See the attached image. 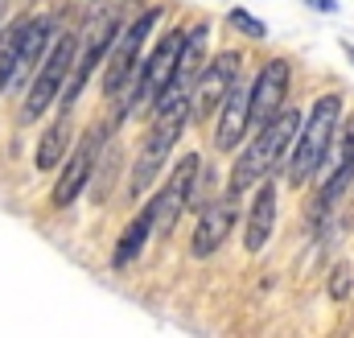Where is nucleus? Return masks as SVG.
<instances>
[{"instance_id": "1", "label": "nucleus", "mask_w": 354, "mask_h": 338, "mask_svg": "<svg viewBox=\"0 0 354 338\" xmlns=\"http://www.w3.org/2000/svg\"><path fill=\"white\" fill-rule=\"evenodd\" d=\"M297 132H301V112H297V107H280L264 128H256V136L248 141V149L235 157V169H231V194L256 190L268 173L284 161V153H292Z\"/></svg>"}, {"instance_id": "2", "label": "nucleus", "mask_w": 354, "mask_h": 338, "mask_svg": "<svg viewBox=\"0 0 354 338\" xmlns=\"http://www.w3.org/2000/svg\"><path fill=\"white\" fill-rule=\"evenodd\" d=\"M338 120H342V99L338 95H322L309 116L301 120V132L292 141V157H288V181L292 186H305L322 161L330 157V145L338 136Z\"/></svg>"}, {"instance_id": "3", "label": "nucleus", "mask_w": 354, "mask_h": 338, "mask_svg": "<svg viewBox=\"0 0 354 338\" xmlns=\"http://www.w3.org/2000/svg\"><path fill=\"white\" fill-rule=\"evenodd\" d=\"M189 116H194V103H174V107H165V112L153 116V132L145 136V145H140V153L132 161L128 198H140L149 186H157V177H161V169H165L169 153H174L177 136L185 132V120Z\"/></svg>"}, {"instance_id": "4", "label": "nucleus", "mask_w": 354, "mask_h": 338, "mask_svg": "<svg viewBox=\"0 0 354 338\" xmlns=\"http://www.w3.org/2000/svg\"><path fill=\"white\" fill-rule=\"evenodd\" d=\"M181 46H185V29H177V33H165V37H161V46L149 54V62L136 66V75H132V83H128V99L115 107V120H128L132 107L153 103V99L165 91V83L174 79L177 58H181Z\"/></svg>"}, {"instance_id": "5", "label": "nucleus", "mask_w": 354, "mask_h": 338, "mask_svg": "<svg viewBox=\"0 0 354 338\" xmlns=\"http://www.w3.org/2000/svg\"><path fill=\"white\" fill-rule=\"evenodd\" d=\"M157 21H161V8H145L132 25H124V29L115 33L111 54H107V75H103V95H107V99H115L124 87L132 83V75H136V66H140V50H145L149 33L157 29Z\"/></svg>"}, {"instance_id": "6", "label": "nucleus", "mask_w": 354, "mask_h": 338, "mask_svg": "<svg viewBox=\"0 0 354 338\" xmlns=\"http://www.w3.org/2000/svg\"><path fill=\"white\" fill-rule=\"evenodd\" d=\"M124 25H120V17L115 12H103L99 21H91L87 33L79 37V46H75V66H71V79H66V87H62V95H58V107L66 112L79 95H83V87H87V79L95 75V66L111 54V42H115V33H120Z\"/></svg>"}, {"instance_id": "7", "label": "nucleus", "mask_w": 354, "mask_h": 338, "mask_svg": "<svg viewBox=\"0 0 354 338\" xmlns=\"http://www.w3.org/2000/svg\"><path fill=\"white\" fill-rule=\"evenodd\" d=\"M75 37L71 33H62L54 46H50V54H46V62H41V71H37V79L29 87V95H25V103H21V120H37V116H46V107H54V99L62 95V83L71 79V66H75Z\"/></svg>"}, {"instance_id": "8", "label": "nucleus", "mask_w": 354, "mask_h": 338, "mask_svg": "<svg viewBox=\"0 0 354 338\" xmlns=\"http://www.w3.org/2000/svg\"><path fill=\"white\" fill-rule=\"evenodd\" d=\"M198 169H202V157L198 153H185L174 166L169 181L161 186V194L153 198V240H169L181 219L185 206H194V186H198Z\"/></svg>"}, {"instance_id": "9", "label": "nucleus", "mask_w": 354, "mask_h": 338, "mask_svg": "<svg viewBox=\"0 0 354 338\" xmlns=\"http://www.w3.org/2000/svg\"><path fill=\"white\" fill-rule=\"evenodd\" d=\"M239 62H243L239 50H227V54H218V58H210V62L202 66V75H198V83H194V95H189L194 120H202V116H210V112L223 107L227 91L239 83Z\"/></svg>"}, {"instance_id": "10", "label": "nucleus", "mask_w": 354, "mask_h": 338, "mask_svg": "<svg viewBox=\"0 0 354 338\" xmlns=\"http://www.w3.org/2000/svg\"><path fill=\"white\" fill-rule=\"evenodd\" d=\"M235 198H239V194H227V198H214V202H206V206L198 211L194 240H189V256L206 260V256H214L227 240H231V231H235V223H239Z\"/></svg>"}, {"instance_id": "11", "label": "nucleus", "mask_w": 354, "mask_h": 338, "mask_svg": "<svg viewBox=\"0 0 354 338\" xmlns=\"http://www.w3.org/2000/svg\"><path fill=\"white\" fill-rule=\"evenodd\" d=\"M99 149H103V128H91L87 136H83V145H79V153L62 166V177L54 181V194H50V202L62 211V206H71L79 194H83V186L91 181V173H95V161H99Z\"/></svg>"}, {"instance_id": "12", "label": "nucleus", "mask_w": 354, "mask_h": 338, "mask_svg": "<svg viewBox=\"0 0 354 338\" xmlns=\"http://www.w3.org/2000/svg\"><path fill=\"white\" fill-rule=\"evenodd\" d=\"M330 153H334V157H330V173H326L322 194H317V215L334 211V202L346 194V186L354 181V120L342 128V136H334Z\"/></svg>"}, {"instance_id": "13", "label": "nucleus", "mask_w": 354, "mask_h": 338, "mask_svg": "<svg viewBox=\"0 0 354 338\" xmlns=\"http://www.w3.org/2000/svg\"><path fill=\"white\" fill-rule=\"evenodd\" d=\"M288 99V62L272 58L252 83V128H264Z\"/></svg>"}, {"instance_id": "14", "label": "nucleus", "mask_w": 354, "mask_h": 338, "mask_svg": "<svg viewBox=\"0 0 354 338\" xmlns=\"http://www.w3.org/2000/svg\"><path fill=\"white\" fill-rule=\"evenodd\" d=\"M252 128V87L235 83L227 91L223 107H218V132H214V145L227 153L243 141V132Z\"/></svg>"}, {"instance_id": "15", "label": "nucleus", "mask_w": 354, "mask_h": 338, "mask_svg": "<svg viewBox=\"0 0 354 338\" xmlns=\"http://www.w3.org/2000/svg\"><path fill=\"white\" fill-rule=\"evenodd\" d=\"M58 42V17L41 12V17H25V33H21V62H17V79L12 83H25L33 75V66L50 54V46Z\"/></svg>"}, {"instance_id": "16", "label": "nucleus", "mask_w": 354, "mask_h": 338, "mask_svg": "<svg viewBox=\"0 0 354 338\" xmlns=\"http://www.w3.org/2000/svg\"><path fill=\"white\" fill-rule=\"evenodd\" d=\"M272 227H276V186L260 181L256 194H252V211H248V231H243V244L248 252H260L268 240H272Z\"/></svg>"}, {"instance_id": "17", "label": "nucleus", "mask_w": 354, "mask_h": 338, "mask_svg": "<svg viewBox=\"0 0 354 338\" xmlns=\"http://www.w3.org/2000/svg\"><path fill=\"white\" fill-rule=\"evenodd\" d=\"M149 240H153V202L132 215V223L124 227V235H120V244H115V252H111V264H115V268H128Z\"/></svg>"}, {"instance_id": "18", "label": "nucleus", "mask_w": 354, "mask_h": 338, "mask_svg": "<svg viewBox=\"0 0 354 338\" xmlns=\"http://www.w3.org/2000/svg\"><path fill=\"white\" fill-rule=\"evenodd\" d=\"M66 149H71V120H66V112L50 124V132L41 136V145H37V169L41 173H50V169L62 166V157H66Z\"/></svg>"}, {"instance_id": "19", "label": "nucleus", "mask_w": 354, "mask_h": 338, "mask_svg": "<svg viewBox=\"0 0 354 338\" xmlns=\"http://www.w3.org/2000/svg\"><path fill=\"white\" fill-rule=\"evenodd\" d=\"M21 33H25V17H17L4 33H0V95L17 79V62H21Z\"/></svg>"}, {"instance_id": "20", "label": "nucleus", "mask_w": 354, "mask_h": 338, "mask_svg": "<svg viewBox=\"0 0 354 338\" xmlns=\"http://www.w3.org/2000/svg\"><path fill=\"white\" fill-rule=\"evenodd\" d=\"M227 21H231L239 33H248V37H268V25H264V21H256L248 8H231V12H227Z\"/></svg>"}, {"instance_id": "21", "label": "nucleus", "mask_w": 354, "mask_h": 338, "mask_svg": "<svg viewBox=\"0 0 354 338\" xmlns=\"http://www.w3.org/2000/svg\"><path fill=\"white\" fill-rule=\"evenodd\" d=\"M346 293H351V268H338L330 281V297H346Z\"/></svg>"}, {"instance_id": "22", "label": "nucleus", "mask_w": 354, "mask_h": 338, "mask_svg": "<svg viewBox=\"0 0 354 338\" xmlns=\"http://www.w3.org/2000/svg\"><path fill=\"white\" fill-rule=\"evenodd\" d=\"M309 8H317V12H334L338 8V0H305Z\"/></svg>"}, {"instance_id": "23", "label": "nucleus", "mask_w": 354, "mask_h": 338, "mask_svg": "<svg viewBox=\"0 0 354 338\" xmlns=\"http://www.w3.org/2000/svg\"><path fill=\"white\" fill-rule=\"evenodd\" d=\"M351 58H354V46H351Z\"/></svg>"}]
</instances>
